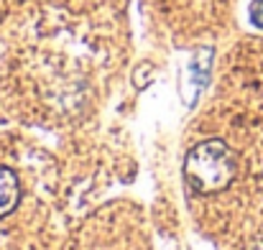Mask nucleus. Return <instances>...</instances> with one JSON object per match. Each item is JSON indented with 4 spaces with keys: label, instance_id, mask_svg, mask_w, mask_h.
<instances>
[{
    "label": "nucleus",
    "instance_id": "nucleus-1",
    "mask_svg": "<svg viewBox=\"0 0 263 250\" xmlns=\"http://www.w3.org/2000/svg\"><path fill=\"white\" fill-rule=\"evenodd\" d=\"M184 179L202 194H217L235 179V156L222 141H202L184 159Z\"/></svg>",
    "mask_w": 263,
    "mask_h": 250
},
{
    "label": "nucleus",
    "instance_id": "nucleus-2",
    "mask_svg": "<svg viewBox=\"0 0 263 250\" xmlns=\"http://www.w3.org/2000/svg\"><path fill=\"white\" fill-rule=\"evenodd\" d=\"M18 199H21V186L15 174L10 168L0 166V217L10 215L18 207Z\"/></svg>",
    "mask_w": 263,
    "mask_h": 250
},
{
    "label": "nucleus",
    "instance_id": "nucleus-3",
    "mask_svg": "<svg viewBox=\"0 0 263 250\" xmlns=\"http://www.w3.org/2000/svg\"><path fill=\"white\" fill-rule=\"evenodd\" d=\"M251 21L258 28H263V0H253L251 3Z\"/></svg>",
    "mask_w": 263,
    "mask_h": 250
},
{
    "label": "nucleus",
    "instance_id": "nucleus-4",
    "mask_svg": "<svg viewBox=\"0 0 263 250\" xmlns=\"http://www.w3.org/2000/svg\"><path fill=\"white\" fill-rule=\"evenodd\" d=\"M248 250H263V238H258V240H256V243H253Z\"/></svg>",
    "mask_w": 263,
    "mask_h": 250
}]
</instances>
